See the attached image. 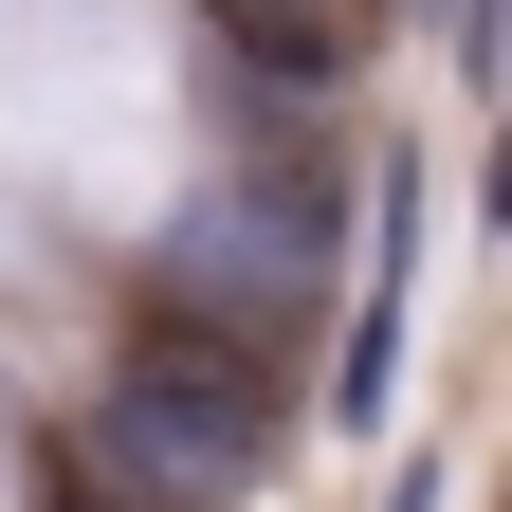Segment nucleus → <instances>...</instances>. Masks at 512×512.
Returning <instances> with one entry per match:
<instances>
[{
	"instance_id": "1",
	"label": "nucleus",
	"mask_w": 512,
	"mask_h": 512,
	"mask_svg": "<svg viewBox=\"0 0 512 512\" xmlns=\"http://www.w3.org/2000/svg\"><path fill=\"white\" fill-rule=\"evenodd\" d=\"M55 458H74L110 512H238L256 458H275V348L147 311V330L92 366V403H74V439H55Z\"/></svg>"
},
{
	"instance_id": "2",
	"label": "nucleus",
	"mask_w": 512,
	"mask_h": 512,
	"mask_svg": "<svg viewBox=\"0 0 512 512\" xmlns=\"http://www.w3.org/2000/svg\"><path fill=\"white\" fill-rule=\"evenodd\" d=\"M330 256H348V183H330V165H311V147H293V165H238V183H202V220L165 238V311L275 348V330H311Z\"/></svg>"
},
{
	"instance_id": "4",
	"label": "nucleus",
	"mask_w": 512,
	"mask_h": 512,
	"mask_svg": "<svg viewBox=\"0 0 512 512\" xmlns=\"http://www.w3.org/2000/svg\"><path fill=\"white\" fill-rule=\"evenodd\" d=\"M37 512H110V494H92V476H74V458H55V494H37Z\"/></svg>"
},
{
	"instance_id": "3",
	"label": "nucleus",
	"mask_w": 512,
	"mask_h": 512,
	"mask_svg": "<svg viewBox=\"0 0 512 512\" xmlns=\"http://www.w3.org/2000/svg\"><path fill=\"white\" fill-rule=\"evenodd\" d=\"M202 19H220V92L238 110H293V92H330L366 55V0H202Z\"/></svg>"
}]
</instances>
